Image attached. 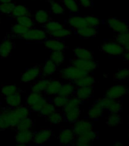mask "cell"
I'll return each mask as SVG.
<instances>
[{
	"instance_id": "cell-21",
	"label": "cell",
	"mask_w": 129,
	"mask_h": 146,
	"mask_svg": "<svg viewBox=\"0 0 129 146\" xmlns=\"http://www.w3.org/2000/svg\"><path fill=\"white\" fill-rule=\"evenodd\" d=\"M75 91V85L72 83H65V84H62L59 91H58V95L63 96L66 98H69L71 96Z\"/></svg>"
},
{
	"instance_id": "cell-4",
	"label": "cell",
	"mask_w": 129,
	"mask_h": 146,
	"mask_svg": "<svg viewBox=\"0 0 129 146\" xmlns=\"http://www.w3.org/2000/svg\"><path fill=\"white\" fill-rule=\"evenodd\" d=\"M101 50L104 53L109 56H118L124 54L125 52V47L119 44L117 42L109 41L105 43L101 47Z\"/></svg>"
},
{
	"instance_id": "cell-42",
	"label": "cell",
	"mask_w": 129,
	"mask_h": 146,
	"mask_svg": "<svg viewBox=\"0 0 129 146\" xmlns=\"http://www.w3.org/2000/svg\"><path fill=\"white\" fill-rule=\"evenodd\" d=\"M51 11L55 15H61L65 11V6L63 5L56 1L51 2Z\"/></svg>"
},
{
	"instance_id": "cell-58",
	"label": "cell",
	"mask_w": 129,
	"mask_h": 146,
	"mask_svg": "<svg viewBox=\"0 0 129 146\" xmlns=\"http://www.w3.org/2000/svg\"><path fill=\"white\" fill-rule=\"evenodd\" d=\"M128 121H129V120H128Z\"/></svg>"
},
{
	"instance_id": "cell-18",
	"label": "cell",
	"mask_w": 129,
	"mask_h": 146,
	"mask_svg": "<svg viewBox=\"0 0 129 146\" xmlns=\"http://www.w3.org/2000/svg\"><path fill=\"white\" fill-rule=\"evenodd\" d=\"M5 101H6L7 104L9 105L10 107L15 108V107H19L22 102L21 94L19 91H18V92H16L11 95L7 96V97H5Z\"/></svg>"
},
{
	"instance_id": "cell-1",
	"label": "cell",
	"mask_w": 129,
	"mask_h": 146,
	"mask_svg": "<svg viewBox=\"0 0 129 146\" xmlns=\"http://www.w3.org/2000/svg\"><path fill=\"white\" fill-rule=\"evenodd\" d=\"M81 100L76 97L68 98V101L63 107L64 116L70 123H75L81 116L79 105Z\"/></svg>"
},
{
	"instance_id": "cell-31",
	"label": "cell",
	"mask_w": 129,
	"mask_h": 146,
	"mask_svg": "<svg viewBox=\"0 0 129 146\" xmlns=\"http://www.w3.org/2000/svg\"><path fill=\"white\" fill-rule=\"evenodd\" d=\"M50 60L56 66L63 63L65 61V55L63 51H52L50 55Z\"/></svg>"
},
{
	"instance_id": "cell-53",
	"label": "cell",
	"mask_w": 129,
	"mask_h": 146,
	"mask_svg": "<svg viewBox=\"0 0 129 146\" xmlns=\"http://www.w3.org/2000/svg\"><path fill=\"white\" fill-rule=\"evenodd\" d=\"M13 0H0V3H8V2H12Z\"/></svg>"
},
{
	"instance_id": "cell-34",
	"label": "cell",
	"mask_w": 129,
	"mask_h": 146,
	"mask_svg": "<svg viewBox=\"0 0 129 146\" xmlns=\"http://www.w3.org/2000/svg\"><path fill=\"white\" fill-rule=\"evenodd\" d=\"M44 98L43 95L41 93H35V92H31L29 95L27 97L26 99V103H27V106H29L30 107H32L33 105H34L36 103H37L40 100H41L42 98Z\"/></svg>"
},
{
	"instance_id": "cell-28",
	"label": "cell",
	"mask_w": 129,
	"mask_h": 146,
	"mask_svg": "<svg viewBox=\"0 0 129 146\" xmlns=\"http://www.w3.org/2000/svg\"><path fill=\"white\" fill-rule=\"evenodd\" d=\"M95 83V78L91 75H85L75 82V85L77 87H92Z\"/></svg>"
},
{
	"instance_id": "cell-44",
	"label": "cell",
	"mask_w": 129,
	"mask_h": 146,
	"mask_svg": "<svg viewBox=\"0 0 129 146\" xmlns=\"http://www.w3.org/2000/svg\"><path fill=\"white\" fill-rule=\"evenodd\" d=\"M29 29L30 28H28L27 27H24L23 25H19V24H16L11 28V32H12V34H15V35H17V36H19V35L22 36L23 34H25Z\"/></svg>"
},
{
	"instance_id": "cell-6",
	"label": "cell",
	"mask_w": 129,
	"mask_h": 146,
	"mask_svg": "<svg viewBox=\"0 0 129 146\" xmlns=\"http://www.w3.org/2000/svg\"><path fill=\"white\" fill-rule=\"evenodd\" d=\"M71 66L81 68L87 73L93 72L97 68V63L93 59H80L75 58L71 61Z\"/></svg>"
},
{
	"instance_id": "cell-23",
	"label": "cell",
	"mask_w": 129,
	"mask_h": 146,
	"mask_svg": "<svg viewBox=\"0 0 129 146\" xmlns=\"http://www.w3.org/2000/svg\"><path fill=\"white\" fill-rule=\"evenodd\" d=\"M14 18H18V17H22V16H30V11L24 5H15L14 7L13 10L10 14Z\"/></svg>"
},
{
	"instance_id": "cell-37",
	"label": "cell",
	"mask_w": 129,
	"mask_h": 146,
	"mask_svg": "<svg viewBox=\"0 0 129 146\" xmlns=\"http://www.w3.org/2000/svg\"><path fill=\"white\" fill-rule=\"evenodd\" d=\"M17 24L21 25L24 27L28 28H32L34 25V21L32 19L30 16H22V17H18L16 18Z\"/></svg>"
},
{
	"instance_id": "cell-13",
	"label": "cell",
	"mask_w": 129,
	"mask_h": 146,
	"mask_svg": "<svg viewBox=\"0 0 129 146\" xmlns=\"http://www.w3.org/2000/svg\"><path fill=\"white\" fill-rule=\"evenodd\" d=\"M75 135L73 130L70 129H65L59 132V140L62 145H69L75 140Z\"/></svg>"
},
{
	"instance_id": "cell-15",
	"label": "cell",
	"mask_w": 129,
	"mask_h": 146,
	"mask_svg": "<svg viewBox=\"0 0 129 146\" xmlns=\"http://www.w3.org/2000/svg\"><path fill=\"white\" fill-rule=\"evenodd\" d=\"M68 23L71 27H72L73 29H75L76 31L81 27L87 26L85 18L84 17H81V16H71L70 18H68Z\"/></svg>"
},
{
	"instance_id": "cell-45",
	"label": "cell",
	"mask_w": 129,
	"mask_h": 146,
	"mask_svg": "<svg viewBox=\"0 0 129 146\" xmlns=\"http://www.w3.org/2000/svg\"><path fill=\"white\" fill-rule=\"evenodd\" d=\"M85 21H86L87 25L90 26V27H97L100 24V19L94 15H87L84 17Z\"/></svg>"
},
{
	"instance_id": "cell-35",
	"label": "cell",
	"mask_w": 129,
	"mask_h": 146,
	"mask_svg": "<svg viewBox=\"0 0 129 146\" xmlns=\"http://www.w3.org/2000/svg\"><path fill=\"white\" fill-rule=\"evenodd\" d=\"M64 6L73 13H77L79 11V5L76 0H62Z\"/></svg>"
},
{
	"instance_id": "cell-41",
	"label": "cell",
	"mask_w": 129,
	"mask_h": 146,
	"mask_svg": "<svg viewBox=\"0 0 129 146\" xmlns=\"http://www.w3.org/2000/svg\"><path fill=\"white\" fill-rule=\"evenodd\" d=\"M18 91V88L15 84H5L2 88V94L5 97L11 95Z\"/></svg>"
},
{
	"instance_id": "cell-30",
	"label": "cell",
	"mask_w": 129,
	"mask_h": 146,
	"mask_svg": "<svg viewBox=\"0 0 129 146\" xmlns=\"http://www.w3.org/2000/svg\"><path fill=\"white\" fill-rule=\"evenodd\" d=\"M34 18L39 24H46L50 20V13L46 10H40L36 11Z\"/></svg>"
},
{
	"instance_id": "cell-3",
	"label": "cell",
	"mask_w": 129,
	"mask_h": 146,
	"mask_svg": "<svg viewBox=\"0 0 129 146\" xmlns=\"http://www.w3.org/2000/svg\"><path fill=\"white\" fill-rule=\"evenodd\" d=\"M87 75H89V73L73 66L66 67L60 72V76L62 78L68 81H73V82H75L76 80Z\"/></svg>"
},
{
	"instance_id": "cell-12",
	"label": "cell",
	"mask_w": 129,
	"mask_h": 146,
	"mask_svg": "<svg viewBox=\"0 0 129 146\" xmlns=\"http://www.w3.org/2000/svg\"><path fill=\"white\" fill-rule=\"evenodd\" d=\"M52 135V131L50 129H45L36 132L33 136V141L36 145H43L49 141Z\"/></svg>"
},
{
	"instance_id": "cell-32",
	"label": "cell",
	"mask_w": 129,
	"mask_h": 146,
	"mask_svg": "<svg viewBox=\"0 0 129 146\" xmlns=\"http://www.w3.org/2000/svg\"><path fill=\"white\" fill-rule=\"evenodd\" d=\"M49 80L47 79H40L38 82H36L35 84L32 86L31 91L32 92L35 93H42L43 91H45L46 88L47 86Z\"/></svg>"
},
{
	"instance_id": "cell-26",
	"label": "cell",
	"mask_w": 129,
	"mask_h": 146,
	"mask_svg": "<svg viewBox=\"0 0 129 146\" xmlns=\"http://www.w3.org/2000/svg\"><path fill=\"white\" fill-rule=\"evenodd\" d=\"M75 58L80 59H93V53L83 47H77L74 50Z\"/></svg>"
},
{
	"instance_id": "cell-25",
	"label": "cell",
	"mask_w": 129,
	"mask_h": 146,
	"mask_svg": "<svg viewBox=\"0 0 129 146\" xmlns=\"http://www.w3.org/2000/svg\"><path fill=\"white\" fill-rule=\"evenodd\" d=\"M56 65L53 63L50 59L47 60L44 64V66L41 72L43 77L48 78L53 75L56 71Z\"/></svg>"
},
{
	"instance_id": "cell-55",
	"label": "cell",
	"mask_w": 129,
	"mask_h": 146,
	"mask_svg": "<svg viewBox=\"0 0 129 146\" xmlns=\"http://www.w3.org/2000/svg\"><path fill=\"white\" fill-rule=\"evenodd\" d=\"M18 146H26V145H23V144H18Z\"/></svg>"
},
{
	"instance_id": "cell-8",
	"label": "cell",
	"mask_w": 129,
	"mask_h": 146,
	"mask_svg": "<svg viewBox=\"0 0 129 146\" xmlns=\"http://www.w3.org/2000/svg\"><path fill=\"white\" fill-rule=\"evenodd\" d=\"M93 130V124L88 120H77L73 126V132L75 135L80 136Z\"/></svg>"
},
{
	"instance_id": "cell-39",
	"label": "cell",
	"mask_w": 129,
	"mask_h": 146,
	"mask_svg": "<svg viewBox=\"0 0 129 146\" xmlns=\"http://www.w3.org/2000/svg\"><path fill=\"white\" fill-rule=\"evenodd\" d=\"M116 42L123 46L125 47V46L129 44V31H128L118 33V35L116 37Z\"/></svg>"
},
{
	"instance_id": "cell-40",
	"label": "cell",
	"mask_w": 129,
	"mask_h": 146,
	"mask_svg": "<svg viewBox=\"0 0 129 146\" xmlns=\"http://www.w3.org/2000/svg\"><path fill=\"white\" fill-rule=\"evenodd\" d=\"M54 111H56V107H55V106L53 105V104L46 101V102L43 104V107H42L40 113L43 116H48L50 114H51Z\"/></svg>"
},
{
	"instance_id": "cell-29",
	"label": "cell",
	"mask_w": 129,
	"mask_h": 146,
	"mask_svg": "<svg viewBox=\"0 0 129 146\" xmlns=\"http://www.w3.org/2000/svg\"><path fill=\"white\" fill-rule=\"evenodd\" d=\"M49 34H50V35L52 36V38L61 39L70 36L71 34H72V31H71V30L67 29V28H65L63 27L60 28V29L57 30V31L50 32Z\"/></svg>"
},
{
	"instance_id": "cell-33",
	"label": "cell",
	"mask_w": 129,
	"mask_h": 146,
	"mask_svg": "<svg viewBox=\"0 0 129 146\" xmlns=\"http://www.w3.org/2000/svg\"><path fill=\"white\" fill-rule=\"evenodd\" d=\"M14 110L18 120L27 118L30 114V110L24 106H19L18 107H15L14 108Z\"/></svg>"
},
{
	"instance_id": "cell-51",
	"label": "cell",
	"mask_w": 129,
	"mask_h": 146,
	"mask_svg": "<svg viewBox=\"0 0 129 146\" xmlns=\"http://www.w3.org/2000/svg\"><path fill=\"white\" fill-rule=\"evenodd\" d=\"M80 5L85 9H91L92 7L91 0H78Z\"/></svg>"
},
{
	"instance_id": "cell-46",
	"label": "cell",
	"mask_w": 129,
	"mask_h": 146,
	"mask_svg": "<svg viewBox=\"0 0 129 146\" xmlns=\"http://www.w3.org/2000/svg\"><path fill=\"white\" fill-rule=\"evenodd\" d=\"M122 122V119L118 113H112L107 119V123L110 126H116Z\"/></svg>"
},
{
	"instance_id": "cell-17",
	"label": "cell",
	"mask_w": 129,
	"mask_h": 146,
	"mask_svg": "<svg viewBox=\"0 0 129 146\" xmlns=\"http://www.w3.org/2000/svg\"><path fill=\"white\" fill-rule=\"evenodd\" d=\"M14 47V43L10 39H6L2 41L0 44V56L2 58H7L11 53Z\"/></svg>"
},
{
	"instance_id": "cell-50",
	"label": "cell",
	"mask_w": 129,
	"mask_h": 146,
	"mask_svg": "<svg viewBox=\"0 0 129 146\" xmlns=\"http://www.w3.org/2000/svg\"><path fill=\"white\" fill-rule=\"evenodd\" d=\"M75 146H91V141H88L81 136H77L75 142Z\"/></svg>"
},
{
	"instance_id": "cell-5",
	"label": "cell",
	"mask_w": 129,
	"mask_h": 146,
	"mask_svg": "<svg viewBox=\"0 0 129 146\" xmlns=\"http://www.w3.org/2000/svg\"><path fill=\"white\" fill-rule=\"evenodd\" d=\"M97 103L103 109L108 110L112 113H118L122 107L120 101L111 98H104L98 100Z\"/></svg>"
},
{
	"instance_id": "cell-24",
	"label": "cell",
	"mask_w": 129,
	"mask_h": 146,
	"mask_svg": "<svg viewBox=\"0 0 129 146\" xmlns=\"http://www.w3.org/2000/svg\"><path fill=\"white\" fill-rule=\"evenodd\" d=\"M103 110H104V109L97 102H96L89 109L87 115H88L89 118L91 119H97L102 116L103 113Z\"/></svg>"
},
{
	"instance_id": "cell-48",
	"label": "cell",
	"mask_w": 129,
	"mask_h": 146,
	"mask_svg": "<svg viewBox=\"0 0 129 146\" xmlns=\"http://www.w3.org/2000/svg\"><path fill=\"white\" fill-rule=\"evenodd\" d=\"M115 78L116 80H118V81H123V80L127 79L128 78H129V69L126 68H122L116 73Z\"/></svg>"
},
{
	"instance_id": "cell-49",
	"label": "cell",
	"mask_w": 129,
	"mask_h": 146,
	"mask_svg": "<svg viewBox=\"0 0 129 146\" xmlns=\"http://www.w3.org/2000/svg\"><path fill=\"white\" fill-rule=\"evenodd\" d=\"M47 100H46L45 98H43L41 100H40L37 103H36L35 104L33 105L32 107H30V109L33 110V111H35V112H40V111L41 108L43 106V104L46 102Z\"/></svg>"
},
{
	"instance_id": "cell-19",
	"label": "cell",
	"mask_w": 129,
	"mask_h": 146,
	"mask_svg": "<svg viewBox=\"0 0 129 146\" xmlns=\"http://www.w3.org/2000/svg\"><path fill=\"white\" fill-rule=\"evenodd\" d=\"M93 94L92 87H78L76 91V98L81 101L88 100Z\"/></svg>"
},
{
	"instance_id": "cell-9",
	"label": "cell",
	"mask_w": 129,
	"mask_h": 146,
	"mask_svg": "<svg viewBox=\"0 0 129 146\" xmlns=\"http://www.w3.org/2000/svg\"><path fill=\"white\" fill-rule=\"evenodd\" d=\"M26 40L29 41H42L46 38V33L41 29L30 28L25 34L21 36Z\"/></svg>"
},
{
	"instance_id": "cell-11",
	"label": "cell",
	"mask_w": 129,
	"mask_h": 146,
	"mask_svg": "<svg viewBox=\"0 0 129 146\" xmlns=\"http://www.w3.org/2000/svg\"><path fill=\"white\" fill-rule=\"evenodd\" d=\"M41 68L39 66H33L31 68H28L21 76V81L24 83H29L34 81L40 75Z\"/></svg>"
},
{
	"instance_id": "cell-7",
	"label": "cell",
	"mask_w": 129,
	"mask_h": 146,
	"mask_svg": "<svg viewBox=\"0 0 129 146\" xmlns=\"http://www.w3.org/2000/svg\"><path fill=\"white\" fill-rule=\"evenodd\" d=\"M127 92L128 88L125 85L122 84H116L107 89V91H106V98L117 100L123 97L125 94H127Z\"/></svg>"
},
{
	"instance_id": "cell-47",
	"label": "cell",
	"mask_w": 129,
	"mask_h": 146,
	"mask_svg": "<svg viewBox=\"0 0 129 146\" xmlns=\"http://www.w3.org/2000/svg\"><path fill=\"white\" fill-rule=\"evenodd\" d=\"M68 98L57 94L56 97H55L53 100H52V104H53L55 107H63L65 105L66 103H67V101H68Z\"/></svg>"
},
{
	"instance_id": "cell-54",
	"label": "cell",
	"mask_w": 129,
	"mask_h": 146,
	"mask_svg": "<svg viewBox=\"0 0 129 146\" xmlns=\"http://www.w3.org/2000/svg\"><path fill=\"white\" fill-rule=\"evenodd\" d=\"M125 50H127V51H128V52H129V44H128V45H127V46H125Z\"/></svg>"
},
{
	"instance_id": "cell-43",
	"label": "cell",
	"mask_w": 129,
	"mask_h": 146,
	"mask_svg": "<svg viewBox=\"0 0 129 146\" xmlns=\"http://www.w3.org/2000/svg\"><path fill=\"white\" fill-rule=\"evenodd\" d=\"M15 3L14 2L8 3H0V13L10 15L13 10Z\"/></svg>"
},
{
	"instance_id": "cell-2",
	"label": "cell",
	"mask_w": 129,
	"mask_h": 146,
	"mask_svg": "<svg viewBox=\"0 0 129 146\" xmlns=\"http://www.w3.org/2000/svg\"><path fill=\"white\" fill-rule=\"evenodd\" d=\"M18 121L14 109L8 108L0 111V130L15 126Z\"/></svg>"
},
{
	"instance_id": "cell-22",
	"label": "cell",
	"mask_w": 129,
	"mask_h": 146,
	"mask_svg": "<svg viewBox=\"0 0 129 146\" xmlns=\"http://www.w3.org/2000/svg\"><path fill=\"white\" fill-rule=\"evenodd\" d=\"M77 33L84 38H90L93 37L97 34V27H90V26H85L80 29L77 30Z\"/></svg>"
},
{
	"instance_id": "cell-36",
	"label": "cell",
	"mask_w": 129,
	"mask_h": 146,
	"mask_svg": "<svg viewBox=\"0 0 129 146\" xmlns=\"http://www.w3.org/2000/svg\"><path fill=\"white\" fill-rule=\"evenodd\" d=\"M63 116H64L61 113L54 111L46 117H47L48 122L51 124H59L63 120Z\"/></svg>"
},
{
	"instance_id": "cell-52",
	"label": "cell",
	"mask_w": 129,
	"mask_h": 146,
	"mask_svg": "<svg viewBox=\"0 0 129 146\" xmlns=\"http://www.w3.org/2000/svg\"><path fill=\"white\" fill-rule=\"evenodd\" d=\"M124 56H125V59L127 60V61L129 62V52L127 51V52H125V54H124Z\"/></svg>"
},
{
	"instance_id": "cell-16",
	"label": "cell",
	"mask_w": 129,
	"mask_h": 146,
	"mask_svg": "<svg viewBox=\"0 0 129 146\" xmlns=\"http://www.w3.org/2000/svg\"><path fill=\"white\" fill-rule=\"evenodd\" d=\"M44 44L46 47L52 51H63L64 49L65 48V44L63 41L55 38L46 40Z\"/></svg>"
},
{
	"instance_id": "cell-20",
	"label": "cell",
	"mask_w": 129,
	"mask_h": 146,
	"mask_svg": "<svg viewBox=\"0 0 129 146\" xmlns=\"http://www.w3.org/2000/svg\"><path fill=\"white\" fill-rule=\"evenodd\" d=\"M61 86L62 83L59 80H49L47 86L46 88L45 92L49 95H55V94H58V91Z\"/></svg>"
},
{
	"instance_id": "cell-27",
	"label": "cell",
	"mask_w": 129,
	"mask_h": 146,
	"mask_svg": "<svg viewBox=\"0 0 129 146\" xmlns=\"http://www.w3.org/2000/svg\"><path fill=\"white\" fill-rule=\"evenodd\" d=\"M34 125V122L31 119L24 118L21 119L16 124L15 127L18 131H27V130H30L31 128Z\"/></svg>"
},
{
	"instance_id": "cell-57",
	"label": "cell",
	"mask_w": 129,
	"mask_h": 146,
	"mask_svg": "<svg viewBox=\"0 0 129 146\" xmlns=\"http://www.w3.org/2000/svg\"><path fill=\"white\" fill-rule=\"evenodd\" d=\"M128 92H129V89H128Z\"/></svg>"
},
{
	"instance_id": "cell-14",
	"label": "cell",
	"mask_w": 129,
	"mask_h": 146,
	"mask_svg": "<svg viewBox=\"0 0 129 146\" xmlns=\"http://www.w3.org/2000/svg\"><path fill=\"white\" fill-rule=\"evenodd\" d=\"M34 134L31 130H27V131H18L16 133L15 139L18 144H26L29 143L30 141L33 139Z\"/></svg>"
},
{
	"instance_id": "cell-10",
	"label": "cell",
	"mask_w": 129,
	"mask_h": 146,
	"mask_svg": "<svg viewBox=\"0 0 129 146\" xmlns=\"http://www.w3.org/2000/svg\"><path fill=\"white\" fill-rule=\"evenodd\" d=\"M107 23L109 27L113 30L115 32H117L118 34L129 31V26L127 22L122 20H119L118 18H109Z\"/></svg>"
},
{
	"instance_id": "cell-38",
	"label": "cell",
	"mask_w": 129,
	"mask_h": 146,
	"mask_svg": "<svg viewBox=\"0 0 129 146\" xmlns=\"http://www.w3.org/2000/svg\"><path fill=\"white\" fill-rule=\"evenodd\" d=\"M62 27H63V25H61L59 22H58V21H55L50 20L46 23L45 26H44V28H45V30L48 32V33L57 31V30L60 29Z\"/></svg>"
},
{
	"instance_id": "cell-56",
	"label": "cell",
	"mask_w": 129,
	"mask_h": 146,
	"mask_svg": "<svg viewBox=\"0 0 129 146\" xmlns=\"http://www.w3.org/2000/svg\"><path fill=\"white\" fill-rule=\"evenodd\" d=\"M0 23H1V18H0Z\"/></svg>"
}]
</instances>
